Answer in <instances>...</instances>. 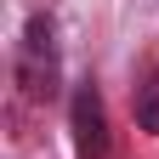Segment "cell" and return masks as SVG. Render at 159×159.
<instances>
[{"label": "cell", "mask_w": 159, "mask_h": 159, "mask_svg": "<svg viewBox=\"0 0 159 159\" xmlns=\"http://www.w3.org/2000/svg\"><path fill=\"white\" fill-rule=\"evenodd\" d=\"M74 148H80V159H102L108 153V114H102L97 85L74 91Z\"/></svg>", "instance_id": "1"}, {"label": "cell", "mask_w": 159, "mask_h": 159, "mask_svg": "<svg viewBox=\"0 0 159 159\" xmlns=\"http://www.w3.org/2000/svg\"><path fill=\"white\" fill-rule=\"evenodd\" d=\"M23 85L34 97H51V85H57V51H51V23L46 17H34L29 40H23Z\"/></svg>", "instance_id": "2"}, {"label": "cell", "mask_w": 159, "mask_h": 159, "mask_svg": "<svg viewBox=\"0 0 159 159\" xmlns=\"http://www.w3.org/2000/svg\"><path fill=\"white\" fill-rule=\"evenodd\" d=\"M131 102H136V125H142L148 136H159V68H142Z\"/></svg>", "instance_id": "3"}]
</instances>
